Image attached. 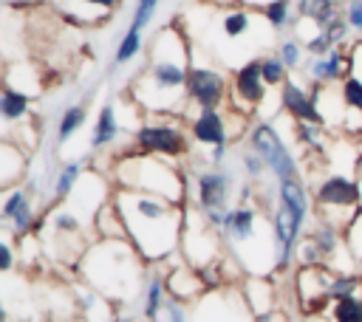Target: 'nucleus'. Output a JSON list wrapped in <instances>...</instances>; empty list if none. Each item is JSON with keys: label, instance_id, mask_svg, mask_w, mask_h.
<instances>
[{"label": "nucleus", "instance_id": "obj_1", "mask_svg": "<svg viewBox=\"0 0 362 322\" xmlns=\"http://www.w3.org/2000/svg\"><path fill=\"white\" fill-rule=\"evenodd\" d=\"M189 68L192 51L184 31L178 25H161L147 45L144 68L130 79V102L144 113L187 116Z\"/></svg>", "mask_w": 362, "mask_h": 322}, {"label": "nucleus", "instance_id": "obj_2", "mask_svg": "<svg viewBox=\"0 0 362 322\" xmlns=\"http://www.w3.org/2000/svg\"><path fill=\"white\" fill-rule=\"evenodd\" d=\"M113 201L122 212L127 240L150 266H167L178 257L187 206L122 186H113Z\"/></svg>", "mask_w": 362, "mask_h": 322}, {"label": "nucleus", "instance_id": "obj_3", "mask_svg": "<svg viewBox=\"0 0 362 322\" xmlns=\"http://www.w3.org/2000/svg\"><path fill=\"white\" fill-rule=\"evenodd\" d=\"M147 260L136 251V246L130 240H93L76 271L79 280L90 288H96L99 294H105L110 302L122 305L130 302L139 288L147 282Z\"/></svg>", "mask_w": 362, "mask_h": 322}, {"label": "nucleus", "instance_id": "obj_4", "mask_svg": "<svg viewBox=\"0 0 362 322\" xmlns=\"http://www.w3.org/2000/svg\"><path fill=\"white\" fill-rule=\"evenodd\" d=\"M107 178L113 181V186L150 192V195L167 198L181 206H187V201H189V186H187L184 172L178 169V164L173 158H164V155H153V153H141V150L122 153L113 161Z\"/></svg>", "mask_w": 362, "mask_h": 322}, {"label": "nucleus", "instance_id": "obj_5", "mask_svg": "<svg viewBox=\"0 0 362 322\" xmlns=\"http://www.w3.org/2000/svg\"><path fill=\"white\" fill-rule=\"evenodd\" d=\"M311 201L317 206V220H325L337 229H348V223L362 212V195L356 172L331 169L328 175L311 184Z\"/></svg>", "mask_w": 362, "mask_h": 322}, {"label": "nucleus", "instance_id": "obj_6", "mask_svg": "<svg viewBox=\"0 0 362 322\" xmlns=\"http://www.w3.org/2000/svg\"><path fill=\"white\" fill-rule=\"evenodd\" d=\"M133 144L141 153L164 155V158H184L189 153V138L181 124V116H158L147 113V119L133 130Z\"/></svg>", "mask_w": 362, "mask_h": 322}, {"label": "nucleus", "instance_id": "obj_7", "mask_svg": "<svg viewBox=\"0 0 362 322\" xmlns=\"http://www.w3.org/2000/svg\"><path fill=\"white\" fill-rule=\"evenodd\" d=\"M246 144H249V150H255L266 161L269 172L277 181L300 178V164H297L294 153L288 150V144L283 141L280 130L272 121H255L246 133Z\"/></svg>", "mask_w": 362, "mask_h": 322}, {"label": "nucleus", "instance_id": "obj_8", "mask_svg": "<svg viewBox=\"0 0 362 322\" xmlns=\"http://www.w3.org/2000/svg\"><path fill=\"white\" fill-rule=\"evenodd\" d=\"M221 243H223L221 229L209 226L198 206H189L187 203L184 234H181V257L189 266H195V268L212 266V263L221 260Z\"/></svg>", "mask_w": 362, "mask_h": 322}, {"label": "nucleus", "instance_id": "obj_9", "mask_svg": "<svg viewBox=\"0 0 362 322\" xmlns=\"http://www.w3.org/2000/svg\"><path fill=\"white\" fill-rule=\"evenodd\" d=\"M110 198H113V181L105 178L102 172L90 169V172H85V175L79 178L76 189L71 192V198H68L62 206L71 209V212L93 232V220H96L99 209H102Z\"/></svg>", "mask_w": 362, "mask_h": 322}, {"label": "nucleus", "instance_id": "obj_10", "mask_svg": "<svg viewBox=\"0 0 362 322\" xmlns=\"http://www.w3.org/2000/svg\"><path fill=\"white\" fill-rule=\"evenodd\" d=\"M266 79H263V71H260V56H252L246 62H240V68L232 73V82H229V102L235 110L252 116L263 102H266Z\"/></svg>", "mask_w": 362, "mask_h": 322}, {"label": "nucleus", "instance_id": "obj_11", "mask_svg": "<svg viewBox=\"0 0 362 322\" xmlns=\"http://www.w3.org/2000/svg\"><path fill=\"white\" fill-rule=\"evenodd\" d=\"M0 220L6 223V232L8 237H28L37 232L40 226V215L34 212V203H31V186H11V189H3V203H0Z\"/></svg>", "mask_w": 362, "mask_h": 322}, {"label": "nucleus", "instance_id": "obj_12", "mask_svg": "<svg viewBox=\"0 0 362 322\" xmlns=\"http://www.w3.org/2000/svg\"><path fill=\"white\" fill-rule=\"evenodd\" d=\"M187 96H189V107L192 110L221 107L229 99V82L218 68L192 62L189 79H187Z\"/></svg>", "mask_w": 362, "mask_h": 322}, {"label": "nucleus", "instance_id": "obj_13", "mask_svg": "<svg viewBox=\"0 0 362 322\" xmlns=\"http://www.w3.org/2000/svg\"><path fill=\"white\" fill-rule=\"evenodd\" d=\"M164 277H167V294L178 302H198L209 294L201 271L195 266H189L187 260H170L167 268H164Z\"/></svg>", "mask_w": 362, "mask_h": 322}, {"label": "nucleus", "instance_id": "obj_14", "mask_svg": "<svg viewBox=\"0 0 362 322\" xmlns=\"http://www.w3.org/2000/svg\"><path fill=\"white\" fill-rule=\"evenodd\" d=\"M68 23H74V25H82V28H93V25H102V23H107L116 11H119V6H122V0H48Z\"/></svg>", "mask_w": 362, "mask_h": 322}, {"label": "nucleus", "instance_id": "obj_15", "mask_svg": "<svg viewBox=\"0 0 362 322\" xmlns=\"http://www.w3.org/2000/svg\"><path fill=\"white\" fill-rule=\"evenodd\" d=\"M232 195V175L223 169H201L192 181V201L201 212L206 209H226Z\"/></svg>", "mask_w": 362, "mask_h": 322}, {"label": "nucleus", "instance_id": "obj_16", "mask_svg": "<svg viewBox=\"0 0 362 322\" xmlns=\"http://www.w3.org/2000/svg\"><path fill=\"white\" fill-rule=\"evenodd\" d=\"M189 136L195 144L201 147H221L229 144V127H226V116L221 113V107H201L189 116Z\"/></svg>", "mask_w": 362, "mask_h": 322}, {"label": "nucleus", "instance_id": "obj_17", "mask_svg": "<svg viewBox=\"0 0 362 322\" xmlns=\"http://www.w3.org/2000/svg\"><path fill=\"white\" fill-rule=\"evenodd\" d=\"M305 73L317 85H339L345 76L354 73L351 51H342V45H339V48L328 51L325 56H311L305 62Z\"/></svg>", "mask_w": 362, "mask_h": 322}, {"label": "nucleus", "instance_id": "obj_18", "mask_svg": "<svg viewBox=\"0 0 362 322\" xmlns=\"http://www.w3.org/2000/svg\"><path fill=\"white\" fill-rule=\"evenodd\" d=\"M280 110L294 119V121H311V124H325L317 102H314V93L305 90L300 82L288 79L283 88H280Z\"/></svg>", "mask_w": 362, "mask_h": 322}, {"label": "nucleus", "instance_id": "obj_19", "mask_svg": "<svg viewBox=\"0 0 362 322\" xmlns=\"http://www.w3.org/2000/svg\"><path fill=\"white\" fill-rule=\"evenodd\" d=\"M76 314L82 322H113L116 319V302H110L105 294H99L96 288L90 285H79L76 294Z\"/></svg>", "mask_w": 362, "mask_h": 322}, {"label": "nucleus", "instance_id": "obj_20", "mask_svg": "<svg viewBox=\"0 0 362 322\" xmlns=\"http://www.w3.org/2000/svg\"><path fill=\"white\" fill-rule=\"evenodd\" d=\"M277 201L283 206H288V212L294 215L297 229L305 232V223H308V215H311V198H308V189H305L303 178L277 181Z\"/></svg>", "mask_w": 362, "mask_h": 322}, {"label": "nucleus", "instance_id": "obj_21", "mask_svg": "<svg viewBox=\"0 0 362 322\" xmlns=\"http://www.w3.org/2000/svg\"><path fill=\"white\" fill-rule=\"evenodd\" d=\"M255 20H257V14L246 6H240V3L238 6H223L218 11V34L226 42H238L252 31Z\"/></svg>", "mask_w": 362, "mask_h": 322}, {"label": "nucleus", "instance_id": "obj_22", "mask_svg": "<svg viewBox=\"0 0 362 322\" xmlns=\"http://www.w3.org/2000/svg\"><path fill=\"white\" fill-rule=\"evenodd\" d=\"M122 133V119H119V107L113 99H107L99 113H96V121H93V130H90V150H105V147H113V141L119 138Z\"/></svg>", "mask_w": 362, "mask_h": 322}, {"label": "nucleus", "instance_id": "obj_23", "mask_svg": "<svg viewBox=\"0 0 362 322\" xmlns=\"http://www.w3.org/2000/svg\"><path fill=\"white\" fill-rule=\"evenodd\" d=\"M31 102H34V96L17 90L11 85H3V93H0V116H3L6 133H11V127H23L28 121Z\"/></svg>", "mask_w": 362, "mask_h": 322}, {"label": "nucleus", "instance_id": "obj_24", "mask_svg": "<svg viewBox=\"0 0 362 322\" xmlns=\"http://www.w3.org/2000/svg\"><path fill=\"white\" fill-rule=\"evenodd\" d=\"M25 172V153L17 141L11 138H3L0 141V186L3 189H11L20 184Z\"/></svg>", "mask_w": 362, "mask_h": 322}, {"label": "nucleus", "instance_id": "obj_25", "mask_svg": "<svg viewBox=\"0 0 362 322\" xmlns=\"http://www.w3.org/2000/svg\"><path fill=\"white\" fill-rule=\"evenodd\" d=\"M240 294L252 311V316H263L272 314L274 308V285L269 277H246L240 285Z\"/></svg>", "mask_w": 362, "mask_h": 322}, {"label": "nucleus", "instance_id": "obj_26", "mask_svg": "<svg viewBox=\"0 0 362 322\" xmlns=\"http://www.w3.org/2000/svg\"><path fill=\"white\" fill-rule=\"evenodd\" d=\"M167 299H170V294H167V277H164V266H158V271H150V274H147L141 316L150 319V322H158V316H161Z\"/></svg>", "mask_w": 362, "mask_h": 322}, {"label": "nucleus", "instance_id": "obj_27", "mask_svg": "<svg viewBox=\"0 0 362 322\" xmlns=\"http://www.w3.org/2000/svg\"><path fill=\"white\" fill-rule=\"evenodd\" d=\"M93 234L99 240H127V229H124L122 212H119V206H116L113 198L99 209V215L93 220Z\"/></svg>", "mask_w": 362, "mask_h": 322}, {"label": "nucleus", "instance_id": "obj_28", "mask_svg": "<svg viewBox=\"0 0 362 322\" xmlns=\"http://www.w3.org/2000/svg\"><path fill=\"white\" fill-rule=\"evenodd\" d=\"M85 175V167L79 161H68L59 167V172L54 175V184H51V198H54V206L57 203H65L71 198V192L76 189L79 178Z\"/></svg>", "mask_w": 362, "mask_h": 322}, {"label": "nucleus", "instance_id": "obj_29", "mask_svg": "<svg viewBox=\"0 0 362 322\" xmlns=\"http://www.w3.org/2000/svg\"><path fill=\"white\" fill-rule=\"evenodd\" d=\"M291 130H294V138L303 150L308 153H317L322 155L328 150V133H325V124H311V121H294L291 119Z\"/></svg>", "mask_w": 362, "mask_h": 322}, {"label": "nucleus", "instance_id": "obj_30", "mask_svg": "<svg viewBox=\"0 0 362 322\" xmlns=\"http://www.w3.org/2000/svg\"><path fill=\"white\" fill-rule=\"evenodd\" d=\"M88 121V105L85 102H76V105H68L62 113H59V119H57V144H68L76 133H79V127Z\"/></svg>", "mask_w": 362, "mask_h": 322}, {"label": "nucleus", "instance_id": "obj_31", "mask_svg": "<svg viewBox=\"0 0 362 322\" xmlns=\"http://www.w3.org/2000/svg\"><path fill=\"white\" fill-rule=\"evenodd\" d=\"M297 17L314 20L320 28H325L339 17V6L337 0H297Z\"/></svg>", "mask_w": 362, "mask_h": 322}, {"label": "nucleus", "instance_id": "obj_32", "mask_svg": "<svg viewBox=\"0 0 362 322\" xmlns=\"http://www.w3.org/2000/svg\"><path fill=\"white\" fill-rule=\"evenodd\" d=\"M141 48H144L141 31L127 25V31L122 34V40H119V45H116V51H113V68H122V65L133 62V59L141 54Z\"/></svg>", "mask_w": 362, "mask_h": 322}, {"label": "nucleus", "instance_id": "obj_33", "mask_svg": "<svg viewBox=\"0 0 362 322\" xmlns=\"http://www.w3.org/2000/svg\"><path fill=\"white\" fill-rule=\"evenodd\" d=\"M260 17L272 31H283L291 23V0H272L260 8Z\"/></svg>", "mask_w": 362, "mask_h": 322}, {"label": "nucleus", "instance_id": "obj_34", "mask_svg": "<svg viewBox=\"0 0 362 322\" xmlns=\"http://www.w3.org/2000/svg\"><path fill=\"white\" fill-rule=\"evenodd\" d=\"M328 316H331V322H362V297L334 299Z\"/></svg>", "mask_w": 362, "mask_h": 322}, {"label": "nucleus", "instance_id": "obj_35", "mask_svg": "<svg viewBox=\"0 0 362 322\" xmlns=\"http://www.w3.org/2000/svg\"><path fill=\"white\" fill-rule=\"evenodd\" d=\"M260 71H263V79L269 88H283L288 82V68L283 65V59L277 54L260 56Z\"/></svg>", "mask_w": 362, "mask_h": 322}, {"label": "nucleus", "instance_id": "obj_36", "mask_svg": "<svg viewBox=\"0 0 362 322\" xmlns=\"http://www.w3.org/2000/svg\"><path fill=\"white\" fill-rule=\"evenodd\" d=\"M303 54H305V45H303L297 37H288V40H283V42L277 45V56L283 59V65H286L288 71H294V68L303 65Z\"/></svg>", "mask_w": 362, "mask_h": 322}, {"label": "nucleus", "instance_id": "obj_37", "mask_svg": "<svg viewBox=\"0 0 362 322\" xmlns=\"http://www.w3.org/2000/svg\"><path fill=\"white\" fill-rule=\"evenodd\" d=\"M339 93H342L345 107L362 113V79H359L356 73H351V76H345V79L339 82Z\"/></svg>", "mask_w": 362, "mask_h": 322}, {"label": "nucleus", "instance_id": "obj_38", "mask_svg": "<svg viewBox=\"0 0 362 322\" xmlns=\"http://www.w3.org/2000/svg\"><path fill=\"white\" fill-rule=\"evenodd\" d=\"M294 260H297V266H325V260H322L317 243H314L308 234L300 237V243H297V249H294Z\"/></svg>", "mask_w": 362, "mask_h": 322}, {"label": "nucleus", "instance_id": "obj_39", "mask_svg": "<svg viewBox=\"0 0 362 322\" xmlns=\"http://www.w3.org/2000/svg\"><path fill=\"white\" fill-rule=\"evenodd\" d=\"M158 3L161 0H136V8H133V17H130V28H139L144 31L153 20V14L158 11Z\"/></svg>", "mask_w": 362, "mask_h": 322}, {"label": "nucleus", "instance_id": "obj_40", "mask_svg": "<svg viewBox=\"0 0 362 322\" xmlns=\"http://www.w3.org/2000/svg\"><path fill=\"white\" fill-rule=\"evenodd\" d=\"M240 167H243V172L249 175V181H260L266 172H269V167H266V161L255 153V150H246L243 155H240Z\"/></svg>", "mask_w": 362, "mask_h": 322}, {"label": "nucleus", "instance_id": "obj_41", "mask_svg": "<svg viewBox=\"0 0 362 322\" xmlns=\"http://www.w3.org/2000/svg\"><path fill=\"white\" fill-rule=\"evenodd\" d=\"M345 243H348L354 260L362 257V212L348 223V229H345Z\"/></svg>", "mask_w": 362, "mask_h": 322}, {"label": "nucleus", "instance_id": "obj_42", "mask_svg": "<svg viewBox=\"0 0 362 322\" xmlns=\"http://www.w3.org/2000/svg\"><path fill=\"white\" fill-rule=\"evenodd\" d=\"M322 31H325V34H328V40L334 42V48H339V45H342V42L348 40V34H351V25H348L345 14H339V17H337V20L331 23V25H325Z\"/></svg>", "mask_w": 362, "mask_h": 322}, {"label": "nucleus", "instance_id": "obj_43", "mask_svg": "<svg viewBox=\"0 0 362 322\" xmlns=\"http://www.w3.org/2000/svg\"><path fill=\"white\" fill-rule=\"evenodd\" d=\"M303 45H305V54H308V56H325L328 51H334V42L328 40L325 31H317V34H314L308 42H303Z\"/></svg>", "mask_w": 362, "mask_h": 322}, {"label": "nucleus", "instance_id": "obj_44", "mask_svg": "<svg viewBox=\"0 0 362 322\" xmlns=\"http://www.w3.org/2000/svg\"><path fill=\"white\" fill-rule=\"evenodd\" d=\"M351 31H356L362 37V0H345V8H342Z\"/></svg>", "mask_w": 362, "mask_h": 322}, {"label": "nucleus", "instance_id": "obj_45", "mask_svg": "<svg viewBox=\"0 0 362 322\" xmlns=\"http://www.w3.org/2000/svg\"><path fill=\"white\" fill-rule=\"evenodd\" d=\"M161 319L164 322H189V316H187V308H184V302H178V299H167L164 302V311H161Z\"/></svg>", "mask_w": 362, "mask_h": 322}, {"label": "nucleus", "instance_id": "obj_46", "mask_svg": "<svg viewBox=\"0 0 362 322\" xmlns=\"http://www.w3.org/2000/svg\"><path fill=\"white\" fill-rule=\"evenodd\" d=\"M11 268H14V243L11 237H3L0 240V271L8 274Z\"/></svg>", "mask_w": 362, "mask_h": 322}, {"label": "nucleus", "instance_id": "obj_47", "mask_svg": "<svg viewBox=\"0 0 362 322\" xmlns=\"http://www.w3.org/2000/svg\"><path fill=\"white\" fill-rule=\"evenodd\" d=\"M351 59H354V73L362 79V37H359V42L351 48Z\"/></svg>", "mask_w": 362, "mask_h": 322}, {"label": "nucleus", "instance_id": "obj_48", "mask_svg": "<svg viewBox=\"0 0 362 322\" xmlns=\"http://www.w3.org/2000/svg\"><path fill=\"white\" fill-rule=\"evenodd\" d=\"M226 153H229V144H221V147H209V164H221L223 158H226Z\"/></svg>", "mask_w": 362, "mask_h": 322}, {"label": "nucleus", "instance_id": "obj_49", "mask_svg": "<svg viewBox=\"0 0 362 322\" xmlns=\"http://www.w3.org/2000/svg\"><path fill=\"white\" fill-rule=\"evenodd\" d=\"M356 181H359V195H362V155H359V164H356Z\"/></svg>", "mask_w": 362, "mask_h": 322}, {"label": "nucleus", "instance_id": "obj_50", "mask_svg": "<svg viewBox=\"0 0 362 322\" xmlns=\"http://www.w3.org/2000/svg\"><path fill=\"white\" fill-rule=\"evenodd\" d=\"M113 322H133V319H130V316H116Z\"/></svg>", "mask_w": 362, "mask_h": 322}, {"label": "nucleus", "instance_id": "obj_51", "mask_svg": "<svg viewBox=\"0 0 362 322\" xmlns=\"http://www.w3.org/2000/svg\"><path fill=\"white\" fill-rule=\"evenodd\" d=\"M305 322H325V319H320V316H308Z\"/></svg>", "mask_w": 362, "mask_h": 322}, {"label": "nucleus", "instance_id": "obj_52", "mask_svg": "<svg viewBox=\"0 0 362 322\" xmlns=\"http://www.w3.org/2000/svg\"><path fill=\"white\" fill-rule=\"evenodd\" d=\"M139 322H150V319H139Z\"/></svg>", "mask_w": 362, "mask_h": 322}]
</instances>
